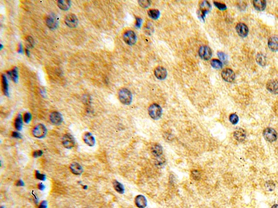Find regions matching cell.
<instances>
[{
    "instance_id": "1",
    "label": "cell",
    "mask_w": 278,
    "mask_h": 208,
    "mask_svg": "<svg viewBox=\"0 0 278 208\" xmlns=\"http://www.w3.org/2000/svg\"><path fill=\"white\" fill-rule=\"evenodd\" d=\"M118 97L121 103L124 105H128L132 102V94L130 90L125 88H122L118 91Z\"/></svg>"
},
{
    "instance_id": "2",
    "label": "cell",
    "mask_w": 278,
    "mask_h": 208,
    "mask_svg": "<svg viewBox=\"0 0 278 208\" xmlns=\"http://www.w3.org/2000/svg\"><path fill=\"white\" fill-rule=\"evenodd\" d=\"M148 114L151 118L154 120H158L160 119L162 115L163 110L157 104H153L148 108Z\"/></svg>"
},
{
    "instance_id": "3",
    "label": "cell",
    "mask_w": 278,
    "mask_h": 208,
    "mask_svg": "<svg viewBox=\"0 0 278 208\" xmlns=\"http://www.w3.org/2000/svg\"><path fill=\"white\" fill-rule=\"evenodd\" d=\"M32 132L33 135L35 138L41 139L44 138L46 135L48 130L45 126L41 124H39L33 128Z\"/></svg>"
},
{
    "instance_id": "4",
    "label": "cell",
    "mask_w": 278,
    "mask_h": 208,
    "mask_svg": "<svg viewBox=\"0 0 278 208\" xmlns=\"http://www.w3.org/2000/svg\"><path fill=\"white\" fill-rule=\"evenodd\" d=\"M123 41L128 45H134L137 41V37L135 33L133 30H128L125 31L123 34Z\"/></svg>"
},
{
    "instance_id": "5",
    "label": "cell",
    "mask_w": 278,
    "mask_h": 208,
    "mask_svg": "<svg viewBox=\"0 0 278 208\" xmlns=\"http://www.w3.org/2000/svg\"><path fill=\"white\" fill-rule=\"evenodd\" d=\"M263 135L266 141L271 143L276 141L278 138V135L276 131L271 128H266L264 130Z\"/></svg>"
},
{
    "instance_id": "6",
    "label": "cell",
    "mask_w": 278,
    "mask_h": 208,
    "mask_svg": "<svg viewBox=\"0 0 278 208\" xmlns=\"http://www.w3.org/2000/svg\"><path fill=\"white\" fill-rule=\"evenodd\" d=\"M198 54L199 56L205 60L210 59L213 55V52L210 48L207 46H201L198 50Z\"/></svg>"
},
{
    "instance_id": "7",
    "label": "cell",
    "mask_w": 278,
    "mask_h": 208,
    "mask_svg": "<svg viewBox=\"0 0 278 208\" xmlns=\"http://www.w3.org/2000/svg\"><path fill=\"white\" fill-rule=\"evenodd\" d=\"M211 8L210 3L207 1H201L199 3V10H198V15L199 18L204 19L206 14L208 13Z\"/></svg>"
},
{
    "instance_id": "8",
    "label": "cell",
    "mask_w": 278,
    "mask_h": 208,
    "mask_svg": "<svg viewBox=\"0 0 278 208\" xmlns=\"http://www.w3.org/2000/svg\"><path fill=\"white\" fill-rule=\"evenodd\" d=\"M62 144L64 148L71 149L75 145V141L72 135L70 134H65L62 138Z\"/></svg>"
},
{
    "instance_id": "9",
    "label": "cell",
    "mask_w": 278,
    "mask_h": 208,
    "mask_svg": "<svg viewBox=\"0 0 278 208\" xmlns=\"http://www.w3.org/2000/svg\"><path fill=\"white\" fill-rule=\"evenodd\" d=\"M223 80L228 83H232L235 79V74L231 69L226 68L221 73Z\"/></svg>"
},
{
    "instance_id": "10",
    "label": "cell",
    "mask_w": 278,
    "mask_h": 208,
    "mask_svg": "<svg viewBox=\"0 0 278 208\" xmlns=\"http://www.w3.org/2000/svg\"><path fill=\"white\" fill-rule=\"evenodd\" d=\"M46 23L51 29H55L58 26V18L54 14L49 15L46 18Z\"/></svg>"
},
{
    "instance_id": "11",
    "label": "cell",
    "mask_w": 278,
    "mask_h": 208,
    "mask_svg": "<svg viewBox=\"0 0 278 208\" xmlns=\"http://www.w3.org/2000/svg\"><path fill=\"white\" fill-rule=\"evenodd\" d=\"M65 23L69 27L75 28L78 24V20L77 16L73 14L67 15L65 19Z\"/></svg>"
},
{
    "instance_id": "12",
    "label": "cell",
    "mask_w": 278,
    "mask_h": 208,
    "mask_svg": "<svg viewBox=\"0 0 278 208\" xmlns=\"http://www.w3.org/2000/svg\"><path fill=\"white\" fill-rule=\"evenodd\" d=\"M50 120L53 125H59L63 122V116L58 112H53L50 115Z\"/></svg>"
},
{
    "instance_id": "13",
    "label": "cell",
    "mask_w": 278,
    "mask_h": 208,
    "mask_svg": "<svg viewBox=\"0 0 278 208\" xmlns=\"http://www.w3.org/2000/svg\"><path fill=\"white\" fill-rule=\"evenodd\" d=\"M236 30L238 35L242 38L246 37L249 32L248 27L243 23H238L236 27Z\"/></svg>"
},
{
    "instance_id": "14",
    "label": "cell",
    "mask_w": 278,
    "mask_h": 208,
    "mask_svg": "<svg viewBox=\"0 0 278 208\" xmlns=\"http://www.w3.org/2000/svg\"><path fill=\"white\" fill-rule=\"evenodd\" d=\"M156 78L159 80H164L167 77V72L165 68L161 66H158L154 71Z\"/></svg>"
},
{
    "instance_id": "15",
    "label": "cell",
    "mask_w": 278,
    "mask_h": 208,
    "mask_svg": "<svg viewBox=\"0 0 278 208\" xmlns=\"http://www.w3.org/2000/svg\"><path fill=\"white\" fill-rule=\"evenodd\" d=\"M83 140L85 144L90 147H93L95 145L96 140L93 135L89 132L84 133L83 135Z\"/></svg>"
},
{
    "instance_id": "16",
    "label": "cell",
    "mask_w": 278,
    "mask_h": 208,
    "mask_svg": "<svg viewBox=\"0 0 278 208\" xmlns=\"http://www.w3.org/2000/svg\"><path fill=\"white\" fill-rule=\"evenodd\" d=\"M234 137L236 141L239 142H243L246 138V131L242 128H238L234 132Z\"/></svg>"
},
{
    "instance_id": "17",
    "label": "cell",
    "mask_w": 278,
    "mask_h": 208,
    "mask_svg": "<svg viewBox=\"0 0 278 208\" xmlns=\"http://www.w3.org/2000/svg\"><path fill=\"white\" fill-rule=\"evenodd\" d=\"M135 203L136 206L139 208H145L147 206V201L143 195H139L136 197Z\"/></svg>"
},
{
    "instance_id": "18",
    "label": "cell",
    "mask_w": 278,
    "mask_h": 208,
    "mask_svg": "<svg viewBox=\"0 0 278 208\" xmlns=\"http://www.w3.org/2000/svg\"><path fill=\"white\" fill-rule=\"evenodd\" d=\"M266 87L270 92L277 94H278V82L275 80H271L267 83Z\"/></svg>"
},
{
    "instance_id": "19",
    "label": "cell",
    "mask_w": 278,
    "mask_h": 208,
    "mask_svg": "<svg viewBox=\"0 0 278 208\" xmlns=\"http://www.w3.org/2000/svg\"><path fill=\"white\" fill-rule=\"evenodd\" d=\"M70 169L71 172L75 175H80L83 173V169L82 166L80 165L79 163L76 162H73L71 164Z\"/></svg>"
},
{
    "instance_id": "20",
    "label": "cell",
    "mask_w": 278,
    "mask_h": 208,
    "mask_svg": "<svg viewBox=\"0 0 278 208\" xmlns=\"http://www.w3.org/2000/svg\"><path fill=\"white\" fill-rule=\"evenodd\" d=\"M268 47L273 51L278 50V37L273 36L269 38L268 42Z\"/></svg>"
},
{
    "instance_id": "21",
    "label": "cell",
    "mask_w": 278,
    "mask_h": 208,
    "mask_svg": "<svg viewBox=\"0 0 278 208\" xmlns=\"http://www.w3.org/2000/svg\"><path fill=\"white\" fill-rule=\"evenodd\" d=\"M253 5L256 10L263 11L266 7V2L264 0H254L253 1Z\"/></svg>"
},
{
    "instance_id": "22",
    "label": "cell",
    "mask_w": 278,
    "mask_h": 208,
    "mask_svg": "<svg viewBox=\"0 0 278 208\" xmlns=\"http://www.w3.org/2000/svg\"><path fill=\"white\" fill-rule=\"evenodd\" d=\"M163 152V148L159 144H156L152 148V153L156 157H159Z\"/></svg>"
},
{
    "instance_id": "23",
    "label": "cell",
    "mask_w": 278,
    "mask_h": 208,
    "mask_svg": "<svg viewBox=\"0 0 278 208\" xmlns=\"http://www.w3.org/2000/svg\"><path fill=\"white\" fill-rule=\"evenodd\" d=\"M57 5L60 9L68 10L71 7V2L68 0H60L57 2Z\"/></svg>"
},
{
    "instance_id": "24",
    "label": "cell",
    "mask_w": 278,
    "mask_h": 208,
    "mask_svg": "<svg viewBox=\"0 0 278 208\" xmlns=\"http://www.w3.org/2000/svg\"><path fill=\"white\" fill-rule=\"evenodd\" d=\"M23 117L22 115L19 114L17 116L14 121V126L16 130L21 131L23 128Z\"/></svg>"
},
{
    "instance_id": "25",
    "label": "cell",
    "mask_w": 278,
    "mask_h": 208,
    "mask_svg": "<svg viewBox=\"0 0 278 208\" xmlns=\"http://www.w3.org/2000/svg\"><path fill=\"white\" fill-rule=\"evenodd\" d=\"M113 186L116 192L120 194L125 193V187L122 184L118 181L115 180L113 182Z\"/></svg>"
},
{
    "instance_id": "26",
    "label": "cell",
    "mask_w": 278,
    "mask_h": 208,
    "mask_svg": "<svg viewBox=\"0 0 278 208\" xmlns=\"http://www.w3.org/2000/svg\"><path fill=\"white\" fill-rule=\"evenodd\" d=\"M1 81H2V88L3 93L6 96H8V95H9L8 84L7 79V78H6L5 75L3 74L2 75Z\"/></svg>"
},
{
    "instance_id": "27",
    "label": "cell",
    "mask_w": 278,
    "mask_h": 208,
    "mask_svg": "<svg viewBox=\"0 0 278 208\" xmlns=\"http://www.w3.org/2000/svg\"><path fill=\"white\" fill-rule=\"evenodd\" d=\"M256 62L261 66H265L266 65V62H267L266 58L265 56L263 55L262 54H261V53L258 54L256 56Z\"/></svg>"
},
{
    "instance_id": "28",
    "label": "cell",
    "mask_w": 278,
    "mask_h": 208,
    "mask_svg": "<svg viewBox=\"0 0 278 208\" xmlns=\"http://www.w3.org/2000/svg\"><path fill=\"white\" fill-rule=\"evenodd\" d=\"M8 74L15 83L18 81V73L17 68H14L12 70L8 72Z\"/></svg>"
},
{
    "instance_id": "29",
    "label": "cell",
    "mask_w": 278,
    "mask_h": 208,
    "mask_svg": "<svg viewBox=\"0 0 278 208\" xmlns=\"http://www.w3.org/2000/svg\"><path fill=\"white\" fill-rule=\"evenodd\" d=\"M148 15L153 20H157L160 16V12L157 9H150L148 10Z\"/></svg>"
},
{
    "instance_id": "30",
    "label": "cell",
    "mask_w": 278,
    "mask_h": 208,
    "mask_svg": "<svg viewBox=\"0 0 278 208\" xmlns=\"http://www.w3.org/2000/svg\"><path fill=\"white\" fill-rule=\"evenodd\" d=\"M210 63L211 66L215 69H220L223 67L222 63L217 59H213Z\"/></svg>"
},
{
    "instance_id": "31",
    "label": "cell",
    "mask_w": 278,
    "mask_h": 208,
    "mask_svg": "<svg viewBox=\"0 0 278 208\" xmlns=\"http://www.w3.org/2000/svg\"><path fill=\"white\" fill-rule=\"evenodd\" d=\"M229 121H230L231 124L233 125H236L238 123L239 121V118H238V115H237L235 113H233L230 115L229 117Z\"/></svg>"
},
{
    "instance_id": "32",
    "label": "cell",
    "mask_w": 278,
    "mask_h": 208,
    "mask_svg": "<svg viewBox=\"0 0 278 208\" xmlns=\"http://www.w3.org/2000/svg\"><path fill=\"white\" fill-rule=\"evenodd\" d=\"M35 177L37 179L40 181H45L46 179V176L45 175L40 173L38 170L35 171Z\"/></svg>"
},
{
    "instance_id": "33",
    "label": "cell",
    "mask_w": 278,
    "mask_h": 208,
    "mask_svg": "<svg viewBox=\"0 0 278 208\" xmlns=\"http://www.w3.org/2000/svg\"><path fill=\"white\" fill-rule=\"evenodd\" d=\"M23 121H25V123H26V124H28V123H30V121L32 120V114L30 113H29V112H26L23 115Z\"/></svg>"
},
{
    "instance_id": "34",
    "label": "cell",
    "mask_w": 278,
    "mask_h": 208,
    "mask_svg": "<svg viewBox=\"0 0 278 208\" xmlns=\"http://www.w3.org/2000/svg\"><path fill=\"white\" fill-rule=\"evenodd\" d=\"M213 3H214V5H215L216 7L218 8L220 10H226V9H227V6L223 3L218 2H213Z\"/></svg>"
},
{
    "instance_id": "35",
    "label": "cell",
    "mask_w": 278,
    "mask_h": 208,
    "mask_svg": "<svg viewBox=\"0 0 278 208\" xmlns=\"http://www.w3.org/2000/svg\"><path fill=\"white\" fill-rule=\"evenodd\" d=\"M139 5L143 8H147L150 5V1L148 0H140L139 1Z\"/></svg>"
},
{
    "instance_id": "36",
    "label": "cell",
    "mask_w": 278,
    "mask_h": 208,
    "mask_svg": "<svg viewBox=\"0 0 278 208\" xmlns=\"http://www.w3.org/2000/svg\"><path fill=\"white\" fill-rule=\"evenodd\" d=\"M275 184L272 181H268L266 183V186L268 188V190L272 191H273L274 188H275Z\"/></svg>"
},
{
    "instance_id": "37",
    "label": "cell",
    "mask_w": 278,
    "mask_h": 208,
    "mask_svg": "<svg viewBox=\"0 0 278 208\" xmlns=\"http://www.w3.org/2000/svg\"><path fill=\"white\" fill-rule=\"evenodd\" d=\"M43 155V151L38 150H35L34 151H33L32 155L34 158H38V157H41Z\"/></svg>"
},
{
    "instance_id": "38",
    "label": "cell",
    "mask_w": 278,
    "mask_h": 208,
    "mask_svg": "<svg viewBox=\"0 0 278 208\" xmlns=\"http://www.w3.org/2000/svg\"><path fill=\"white\" fill-rule=\"evenodd\" d=\"M48 202L46 201H43L40 203L38 208H48Z\"/></svg>"
},
{
    "instance_id": "39",
    "label": "cell",
    "mask_w": 278,
    "mask_h": 208,
    "mask_svg": "<svg viewBox=\"0 0 278 208\" xmlns=\"http://www.w3.org/2000/svg\"><path fill=\"white\" fill-rule=\"evenodd\" d=\"M12 136L13 137V138H17V139H21L22 138L21 135H20V133H18L17 132H15L14 131L12 133Z\"/></svg>"
},
{
    "instance_id": "40",
    "label": "cell",
    "mask_w": 278,
    "mask_h": 208,
    "mask_svg": "<svg viewBox=\"0 0 278 208\" xmlns=\"http://www.w3.org/2000/svg\"><path fill=\"white\" fill-rule=\"evenodd\" d=\"M27 41L29 45L30 46V47H33V45H34V40H33V38L31 36H28L27 38Z\"/></svg>"
},
{
    "instance_id": "41",
    "label": "cell",
    "mask_w": 278,
    "mask_h": 208,
    "mask_svg": "<svg viewBox=\"0 0 278 208\" xmlns=\"http://www.w3.org/2000/svg\"><path fill=\"white\" fill-rule=\"evenodd\" d=\"M15 186H25V183L21 179H19L16 182Z\"/></svg>"
},
{
    "instance_id": "42",
    "label": "cell",
    "mask_w": 278,
    "mask_h": 208,
    "mask_svg": "<svg viewBox=\"0 0 278 208\" xmlns=\"http://www.w3.org/2000/svg\"><path fill=\"white\" fill-rule=\"evenodd\" d=\"M37 186H38V189L40 190L44 191L45 189V186L43 183H39Z\"/></svg>"
},
{
    "instance_id": "43",
    "label": "cell",
    "mask_w": 278,
    "mask_h": 208,
    "mask_svg": "<svg viewBox=\"0 0 278 208\" xmlns=\"http://www.w3.org/2000/svg\"><path fill=\"white\" fill-rule=\"evenodd\" d=\"M218 55L219 56V58H220L221 60H226V55L224 53H222V52H219L218 53Z\"/></svg>"
},
{
    "instance_id": "44",
    "label": "cell",
    "mask_w": 278,
    "mask_h": 208,
    "mask_svg": "<svg viewBox=\"0 0 278 208\" xmlns=\"http://www.w3.org/2000/svg\"><path fill=\"white\" fill-rule=\"evenodd\" d=\"M136 27H140L141 24V19H140V18H136Z\"/></svg>"
},
{
    "instance_id": "45",
    "label": "cell",
    "mask_w": 278,
    "mask_h": 208,
    "mask_svg": "<svg viewBox=\"0 0 278 208\" xmlns=\"http://www.w3.org/2000/svg\"><path fill=\"white\" fill-rule=\"evenodd\" d=\"M164 162H165V161H164L163 159H158L157 160V164L158 165H162L164 164Z\"/></svg>"
},
{
    "instance_id": "46",
    "label": "cell",
    "mask_w": 278,
    "mask_h": 208,
    "mask_svg": "<svg viewBox=\"0 0 278 208\" xmlns=\"http://www.w3.org/2000/svg\"><path fill=\"white\" fill-rule=\"evenodd\" d=\"M23 48L22 46L20 45H19V50H18V51L19 52V53H21V52H22V51H23V48Z\"/></svg>"
},
{
    "instance_id": "47",
    "label": "cell",
    "mask_w": 278,
    "mask_h": 208,
    "mask_svg": "<svg viewBox=\"0 0 278 208\" xmlns=\"http://www.w3.org/2000/svg\"><path fill=\"white\" fill-rule=\"evenodd\" d=\"M82 186H83L82 188H83L84 190H86V189H88V186H85V185H83Z\"/></svg>"
},
{
    "instance_id": "48",
    "label": "cell",
    "mask_w": 278,
    "mask_h": 208,
    "mask_svg": "<svg viewBox=\"0 0 278 208\" xmlns=\"http://www.w3.org/2000/svg\"><path fill=\"white\" fill-rule=\"evenodd\" d=\"M271 208H278V204H274L272 206Z\"/></svg>"
},
{
    "instance_id": "49",
    "label": "cell",
    "mask_w": 278,
    "mask_h": 208,
    "mask_svg": "<svg viewBox=\"0 0 278 208\" xmlns=\"http://www.w3.org/2000/svg\"><path fill=\"white\" fill-rule=\"evenodd\" d=\"M26 54H27L28 56L30 55V52H29V50H28L27 49L26 50Z\"/></svg>"
}]
</instances>
